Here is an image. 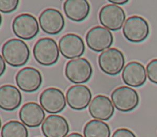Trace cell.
Masks as SVG:
<instances>
[{"label":"cell","mask_w":157,"mask_h":137,"mask_svg":"<svg viewBox=\"0 0 157 137\" xmlns=\"http://www.w3.org/2000/svg\"><path fill=\"white\" fill-rule=\"evenodd\" d=\"M88 47L97 52L103 51L112 45L114 38L112 32L105 27L97 26L90 29L86 37Z\"/></svg>","instance_id":"cell-9"},{"label":"cell","mask_w":157,"mask_h":137,"mask_svg":"<svg viewBox=\"0 0 157 137\" xmlns=\"http://www.w3.org/2000/svg\"><path fill=\"white\" fill-rule=\"evenodd\" d=\"M122 78L125 84L132 87L143 86L147 80V75L144 66L137 61L128 63L124 68Z\"/></svg>","instance_id":"cell-18"},{"label":"cell","mask_w":157,"mask_h":137,"mask_svg":"<svg viewBox=\"0 0 157 137\" xmlns=\"http://www.w3.org/2000/svg\"><path fill=\"white\" fill-rule=\"evenodd\" d=\"M92 95L89 88L84 85H75L69 88L66 100L69 106L73 110H82L89 105Z\"/></svg>","instance_id":"cell-14"},{"label":"cell","mask_w":157,"mask_h":137,"mask_svg":"<svg viewBox=\"0 0 157 137\" xmlns=\"http://www.w3.org/2000/svg\"><path fill=\"white\" fill-rule=\"evenodd\" d=\"M148 78L150 82L157 84V59H154L148 63L146 67Z\"/></svg>","instance_id":"cell-24"},{"label":"cell","mask_w":157,"mask_h":137,"mask_svg":"<svg viewBox=\"0 0 157 137\" xmlns=\"http://www.w3.org/2000/svg\"><path fill=\"white\" fill-rule=\"evenodd\" d=\"M98 65L104 73L115 76L121 73L125 65V57L123 52L117 48H111L100 54Z\"/></svg>","instance_id":"cell-6"},{"label":"cell","mask_w":157,"mask_h":137,"mask_svg":"<svg viewBox=\"0 0 157 137\" xmlns=\"http://www.w3.org/2000/svg\"><path fill=\"white\" fill-rule=\"evenodd\" d=\"M59 49L65 58L73 59L80 58L84 54L86 46L80 36L75 34H67L59 40Z\"/></svg>","instance_id":"cell-12"},{"label":"cell","mask_w":157,"mask_h":137,"mask_svg":"<svg viewBox=\"0 0 157 137\" xmlns=\"http://www.w3.org/2000/svg\"><path fill=\"white\" fill-rule=\"evenodd\" d=\"M33 52L35 59L42 66H52L59 59V49L57 44L51 38H42L38 40Z\"/></svg>","instance_id":"cell-2"},{"label":"cell","mask_w":157,"mask_h":137,"mask_svg":"<svg viewBox=\"0 0 157 137\" xmlns=\"http://www.w3.org/2000/svg\"><path fill=\"white\" fill-rule=\"evenodd\" d=\"M109 1L111 3H112L113 4H115V5H124V4L127 3V2H128V1H126V0H125V1H122V0H120V1H118V0H114V1L109 0Z\"/></svg>","instance_id":"cell-27"},{"label":"cell","mask_w":157,"mask_h":137,"mask_svg":"<svg viewBox=\"0 0 157 137\" xmlns=\"http://www.w3.org/2000/svg\"><path fill=\"white\" fill-rule=\"evenodd\" d=\"M41 129L45 137H66L70 130L66 119L57 115L48 116L43 122Z\"/></svg>","instance_id":"cell-15"},{"label":"cell","mask_w":157,"mask_h":137,"mask_svg":"<svg viewBox=\"0 0 157 137\" xmlns=\"http://www.w3.org/2000/svg\"><path fill=\"white\" fill-rule=\"evenodd\" d=\"M12 29L16 37L29 40L34 38L39 33V24L33 15L23 13L14 19Z\"/></svg>","instance_id":"cell-7"},{"label":"cell","mask_w":157,"mask_h":137,"mask_svg":"<svg viewBox=\"0 0 157 137\" xmlns=\"http://www.w3.org/2000/svg\"><path fill=\"white\" fill-rule=\"evenodd\" d=\"M91 116L98 120L107 121L114 114V107L109 97L98 95L93 98L89 107Z\"/></svg>","instance_id":"cell-17"},{"label":"cell","mask_w":157,"mask_h":137,"mask_svg":"<svg viewBox=\"0 0 157 137\" xmlns=\"http://www.w3.org/2000/svg\"><path fill=\"white\" fill-rule=\"evenodd\" d=\"M63 10L69 19L75 22H81L89 16L90 6L86 0H67L63 4Z\"/></svg>","instance_id":"cell-20"},{"label":"cell","mask_w":157,"mask_h":137,"mask_svg":"<svg viewBox=\"0 0 157 137\" xmlns=\"http://www.w3.org/2000/svg\"><path fill=\"white\" fill-rule=\"evenodd\" d=\"M22 95L15 86L6 84L0 88V107L6 111L11 112L20 107Z\"/></svg>","instance_id":"cell-19"},{"label":"cell","mask_w":157,"mask_h":137,"mask_svg":"<svg viewBox=\"0 0 157 137\" xmlns=\"http://www.w3.org/2000/svg\"><path fill=\"white\" fill-rule=\"evenodd\" d=\"M66 137H84L81 134L77 132H73L72 134H70L67 135Z\"/></svg>","instance_id":"cell-28"},{"label":"cell","mask_w":157,"mask_h":137,"mask_svg":"<svg viewBox=\"0 0 157 137\" xmlns=\"http://www.w3.org/2000/svg\"><path fill=\"white\" fill-rule=\"evenodd\" d=\"M112 137H136L134 132L127 128L118 129L113 134Z\"/></svg>","instance_id":"cell-25"},{"label":"cell","mask_w":157,"mask_h":137,"mask_svg":"<svg viewBox=\"0 0 157 137\" xmlns=\"http://www.w3.org/2000/svg\"><path fill=\"white\" fill-rule=\"evenodd\" d=\"M111 134L109 125L98 120H91L83 129L84 137H110Z\"/></svg>","instance_id":"cell-21"},{"label":"cell","mask_w":157,"mask_h":137,"mask_svg":"<svg viewBox=\"0 0 157 137\" xmlns=\"http://www.w3.org/2000/svg\"><path fill=\"white\" fill-rule=\"evenodd\" d=\"M100 23L106 29L117 31L123 26L126 20L125 11L115 4H107L100 10L98 15Z\"/></svg>","instance_id":"cell-8"},{"label":"cell","mask_w":157,"mask_h":137,"mask_svg":"<svg viewBox=\"0 0 157 137\" xmlns=\"http://www.w3.org/2000/svg\"><path fill=\"white\" fill-rule=\"evenodd\" d=\"M68 80L74 84H83L90 80L93 69L89 61L84 58L73 59L67 63L64 70Z\"/></svg>","instance_id":"cell-4"},{"label":"cell","mask_w":157,"mask_h":137,"mask_svg":"<svg viewBox=\"0 0 157 137\" xmlns=\"http://www.w3.org/2000/svg\"><path fill=\"white\" fill-rule=\"evenodd\" d=\"M111 100L115 108L121 112L132 111L139 103L137 92L126 86H120L114 89L112 93Z\"/></svg>","instance_id":"cell-5"},{"label":"cell","mask_w":157,"mask_h":137,"mask_svg":"<svg viewBox=\"0 0 157 137\" xmlns=\"http://www.w3.org/2000/svg\"><path fill=\"white\" fill-rule=\"evenodd\" d=\"M19 1H8L1 0L0 1V11L5 14H9L14 12L18 7Z\"/></svg>","instance_id":"cell-23"},{"label":"cell","mask_w":157,"mask_h":137,"mask_svg":"<svg viewBox=\"0 0 157 137\" xmlns=\"http://www.w3.org/2000/svg\"><path fill=\"white\" fill-rule=\"evenodd\" d=\"M1 52L6 63L13 67L24 66L30 57V50L27 44L22 40L16 38L6 41Z\"/></svg>","instance_id":"cell-1"},{"label":"cell","mask_w":157,"mask_h":137,"mask_svg":"<svg viewBox=\"0 0 157 137\" xmlns=\"http://www.w3.org/2000/svg\"><path fill=\"white\" fill-rule=\"evenodd\" d=\"M39 103L49 114H58L66 107V100L60 89L50 87L45 89L39 96Z\"/></svg>","instance_id":"cell-10"},{"label":"cell","mask_w":157,"mask_h":137,"mask_svg":"<svg viewBox=\"0 0 157 137\" xmlns=\"http://www.w3.org/2000/svg\"><path fill=\"white\" fill-rule=\"evenodd\" d=\"M46 116L40 105L35 102H29L21 107L19 112V118L22 123L29 128L40 126Z\"/></svg>","instance_id":"cell-16"},{"label":"cell","mask_w":157,"mask_h":137,"mask_svg":"<svg viewBox=\"0 0 157 137\" xmlns=\"http://www.w3.org/2000/svg\"><path fill=\"white\" fill-rule=\"evenodd\" d=\"M1 137H29V131L23 123L11 120L2 127Z\"/></svg>","instance_id":"cell-22"},{"label":"cell","mask_w":157,"mask_h":137,"mask_svg":"<svg viewBox=\"0 0 157 137\" xmlns=\"http://www.w3.org/2000/svg\"><path fill=\"white\" fill-rule=\"evenodd\" d=\"M39 25L44 32L49 35H57L64 29L65 21L58 10L48 8L39 16Z\"/></svg>","instance_id":"cell-11"},{"label":"cell","mask_w":157,"mask_h":137,"mask_svg":"<svg viewBox=\"0 0 157 137\" xmlns=\"http://www.w3.org/2000/svg\"><path fill=\"white\" fill-rule=\"evenodd\" d=\"M0 64H1V73H0V75L1 77L2 75L3 74V73L6 71V61L4 60L3 58L1 55H0Z\"/></svg>","instance_id":"cell-26"},{"label":"cell","mask_w":157,"mask_h":137,"mask_svg":"<svg viewBox=\"0 0 157 137\" xmlns=\"http://www.w3.org/2000/svg\"><path fill=\"white\" fill-rule=\"evenodd\" d=\"M16 84L21 91L33 93L39 89L43 78L39 70L33 67H25L18 72L15 77Z\"/></svg>","instance_id":"cell-13"},{"label":"cell","mask_w":157,"mask_h":137,"mask_svg":"<svg viewBox=\"0 0 157 137\" xmlns=\"http://www.w3.org/2000/svg\"><path fill=\"white\" fill-rule=\"evenodd\" d=\"M123 33L124 37L131 43H141L149 35V25L148 21L141 16H130L125 21Z\"/></svg>","instance_id":"cell-3"}]
</instances>
